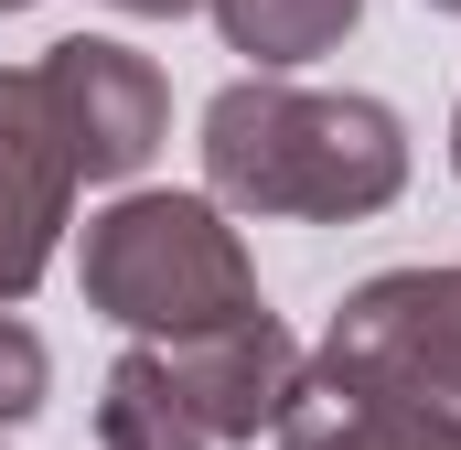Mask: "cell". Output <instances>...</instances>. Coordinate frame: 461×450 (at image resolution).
<instances>
[{
    "mask_svg": "<svg viewBox=\"0 0 461 450\" xmlns=\"http://www.w3.org/2000/svg\"><path fill=\"white\" fill-rule=\"evenodd\" d=\"M86 301L150 343H183L258 311V268L215 194H118L86 225Z\"/></svg>",
    "mask_w": 461,
    "mask_h": 450,
    "instance_id": "obj_2",
    "label": "cell"
},
{
    "mask_svg": "<svg viewBox=\"0 0 461 450\" xmlns=\"http://www.w3.org/2000/svg\"><path fill=\"white\" fill-rule=\"evenodd\" d=\"M451 172H461V118H451Z\"/></svg>",
    "mask_w": 461,
    "mask_h": 450,
    "instance_id": "obj_12",
    "label": "cell"
},
{
    "mask_svg": "<svg viewBox=\"0 0 461 450\" xmlns=\"http://www.w3.org/2000/svg\"><path fill=\"white\" fill-rule=\"evenodd\" d=\"M32 76H43V108H54V140H65L76 183H129V172L161 150V129H172V86H161V65L129 54V43H108V32L54 43Z\"/></svg>",
    "mask_w": 461,
    "mask_h": 450,
    "instance_id": "obj_4",
    "label": "cell"
},
{
    "mask_svg": "<svg viewBox=\"0 0 461 450\" xmlns=\"http://www.w3.org/2000/svg\"><path fill=\"white\" fill-rule=\"evenodd\" d=\"M322 375L419 397V408H440L461 429V268H386V279H365L333 311V333H322Z\"/></svg>",
    "mask_w": 461,
    "mask_h": 450,
    "instance_id": "obj_3",
    "label": "cell"
},
{
    "mask_svg": "<svg viewBox=\"0 0 461 450\" xmlns=\"http://www.w3.org/2000/svg\"><path fill=\"white\" fill-rule=\"evenodd\" d=\"M429 11H461V0H429Z\"/></svg>",
    "mask_w": 461,
    "mask_h": 450,
    "instance_id": "obj_14",
    "label": "cell"
},
{
    "mask_svg": "<svg viewBox=\"0 0 461 450\" xmlns=\"http://www.w3.org/2000/svg\"><path fill=\"white\" fill-rule=\"evenodd\" d=\"M204 11L226 22L236 54H258V76H290V65H312V54L344 43L365 0H204Z\"/></svg>",
    "mask_w": 461,
    "mask_h": 450,
    "instance_id": "obj_9",
    "label": "cell"
},
{
    "mask_svg": "<svg viewBox=\"0 0 461 450\" xmlns=\"http://www.w3.org/2000/svg\"><path fill=\"white\" fill-rule=\"evenodd\" d=\"M43 386H54V354H43V333L0 311V429H22V418L43 408Z\"/></svg>",
    "mask_w": 461,
    "mask_h": 450,
    "instance_id": "obj_10",
    "label": "cell"
},
{
    "mask_svg": "<svg viewBox=\"0 0 461 450\" xmlns=\"http://www.w3.org/2000/svg\"><path fill=\"white\" fill-rule=\"evenodd\" d=\"M204 183L236 215L354 225V215L397 204L408 129L375 97H312V86H279V76H236L204 108Z\"/></svg>",
    "mask_w": 461,
    "mask_h": 450,
    "instance_id": "obj_1",
    "label": "cell"
},
{
    "mask_svg": "<svg viewBox=\"0 0 461 450\" xmlns=\"http://www.w3.org/2000/svg\"><path fill=\"white\" fill-rule=\"evenodd\" d=\"M0 11H32V0H0Z\"/></svg>",
    "mask_w": 461,
    "mask_h": 450,
    "instance_id": "obj_13",
    "label": "cell"
},
{
    "mask_svg": "<svg viewBox=\"0 0 461 450\" xmlns=\"http://www.w3.org/2000/svg\"><path fill=\"white\" fill-rule=\"evenodd\" d=\"M290 450H461V429L419 397H386V386H344L322 364H301V397L279 418Z\"/></svg>",
    "mask_w": 461,
    "mask_h": 450,
    "instance_id": "obj_7",
    "label": "cell"
},
{
    "mask_svg": "<svg viewBox=\"0 0 461 450\" xmlns=\"http://www.w3.org/2000/svg\"><path fill=\"white\" fill-rule=\"evenodd\" d=\"M161 364H172L183 408L204 418V440H258V429H279L290 397H301V343L268 322V301L236 311V322H215V333L161 343Z\"/></svg>",
    "mask_w": 461,
    "mask_h": 450,
    "instance_id": "obj_6",
    "label": "cell"
},
{
    "mask_svg": "<svg viewBox=\"0 0 461 450\" xmlns=\"http://www.w3.org/2000/svg\"><path fill=\"white\" fill-rule=\"evenodd\" d=\"M97 450H204V418L183 408L161 343L118 354L108 364V397H97Z\"/></svg>",
    "mask_w": 461,
    "mask_h": 450,
    "instance_id": "obj_8",
    "label": "cell"
},
{
    "mask_svg": "<svg viewBox=\"0 0 461 450\" xmlns=\"http://www.w3.org/2000/svg\"><path fill=\"white\" fill-rule=\"evenodd\" d=\"M118 11H140V22H183V11H204V0H118Z\"/></svg>",
    "mask_w": 461,
    "mask_h": 450,
    "instance_id": "obj_11",
    "label": "cell"
},
{
    "mask_svg": "<svg viewBox=\"0 0 461 450\" xmlns=\"http://www.w3.org/2000/svg\"><path fill=\"white\" fill-rule=\"evenodd\" d=\"M65 204H76V161H65V140H54L43 76L11 65V76H0V301H22V290L54 268Z\"/></svg>",
    "mask_w": 461,
    "mask_h": 450,
    "instance_id": "obj_5",
    "label": "cell"
}]
</instances>
